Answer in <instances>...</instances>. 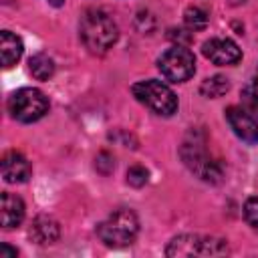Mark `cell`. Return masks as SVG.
Here are the masks:
<instances>
[{
  "label": "cell",
  "mask_w": 258,
  "mask_h": 258,
  "mask_svg": "<svg viewBox=\"0 0 258 258\" xmlns=\"http://www.w3.org/2000/svg\"><path fill=\"white\" fill-rule=\"evenodd\" d=\"M157 69L171 83H183L196 73V56L187 46L175 44L157 58Z\"/></svg>",
  "instance_id": "cell-7"
},
{
  "label": "cell",
  "mask_w": 258,
  "mask_h": 258,
  "mask_svg": "<svg viewBox=\"0 0 258 258\" xmlns=\"http://www.w3.org/2000/svg\"><path fill=\"white\" fill-rule=\"evenodd\" d=\"M30 163L18 151H8L2 157V177L8 183H24L30 177Z\"/></svg>",
  "instance_id": "cell-10"
},
{
  "label": "cell",
  "mask_w": 258,
  "mask_h": 258,
  "mask_svg": "<svg viewBox=\"0 0 258 258\" xmlns=\"http://www.w3.org/2000/svg\"><path fill=\"white\" fill-rule=\"evenodd\" d=\"M228 252V244L222 238L181 234L173 238L165 250L167 256H220Z\"/></svg>",
  "instance_id": "cell-5"
},
{
  "label": "cell",
  "mask_w": 258,
  "mask_h": 258,
  "mask_svg": "<svg viewBox=\"0 0 258 258\" xmlns=\"http://www.w3.org/2000/svg\"><path fill=\"white\" fill-rule=\"evenodd\" d=\"M226 121L230 123L232 131L248 145H258V123L254 117L240 107H228L226 109Z\"/></svg>",
  "instance_id": "cell-9"
},
{
  "label": "cell",
  "mask_w": 258,
  "mask_h": 258,
  "mask_svg": "<svg viewBox=\"0 0 258 258\" xmlns=\"http://www.w3.org/2000/svg\"><path fill=\"white\" fill-rule=\"evenodd\" d=\"M30 240L44 246V244H52L58 240L60 236V228H58V222L50 216H38L32 226H30V232H28Z\"/></svg>",
  "instance_id": "cell-11"
},
{
  "label": "cell",
  "mask_w": 258,
  "mask_h": 258,
  "mask_svg": "<svg viewBox=\"0 0 258 258\" xmlns=\"http://www.w3.org/2000/svg\"><path fill=\"white\" fill-rule=\"evenodd\" d=\"M16 248H12V246H8V244H2L0 246V258H16Z\"/></svg>",
  "instance_id": "cell-20"
},
{
  "label": "cell",
  "mask_w": 258,
  "mask_h": 258,
  "mask_svg": "<svg viewBox=\"0 0 258 258\" xmlns=\"http://www.w3.org/2000/svg\"><path fill=\"white\" fill-rule=\"evenodd\" d=\"M248 87H250V89L254 91V95L258 97V71H256V77H254V79H252V81L248 83Z\"/></svg>",
  "instance_id": "cell-21"
},
{
  "label": "cell",
  "mask_w": 258,
  "mask_h": 258,
  "mask_svg": "<svg viewBox=\"0 0 258 258\" xmlns=\"http://www.w3.org/2000/svg\"><path fill=\"white\" fill-rule=\"evenodd\" d=\"M28 71H30V75H32L34 79L46 81V79H50L52 73H54V62H52V58L46 56L44 52H38V54L30 56V60H28Z\"/></svg>",
  "instance_id": "cell-14"
},
{
  "label": "cell",
  "mask_w": 258,
  "mask_h": 258,
  "mask_svg": "<svg viewBox=\"0 0 258 258\" xmlns=\"http://www.w3.org/2000/svg\"><path fill=\"white\" fill-rule=\"evenodd\" d=\"M137 232H139V220L127 208L115 210L113 214L107 216V220H103L97 226V236L101 238V242H105L111 248L129 246L135 240Z\"/></svg>",
  "instance_id": "cell-2"
},
{
  "label": "cell",
  "mask_w": 258,
  "mask_h": 258,
  "mask_svg": "<svg viewBox=\"0 0 258 258\" xmlns=\"http://www.w3.org/2000/svg\"><path fill=\"white\" fill-rule=\"evenodd\" d=\"M22 40L12 34L10 30H2L0 32V54H2V67L4 69H10L12 64H16L22 56Z\"/></svg>",
  "instance_id": "cell-13"
},
{
  "label": "cell",
  "mask_w": 258,
  "mask_h": 258,
  "mask_svg": "<svg viewBox=\"0 0 258 258\" xmlns=\"http://www.w3.org/2000/svg\"><path fill=\"white\" fill-rule=\"evenodd\" d=\"M22 220H24V202L14 194L4 191L2 194V226L16 228L20 226Z\"/></svg>",
  "instance_id": "cell-12"
},
{
  "label": "cell",
  "mask_w": 258,
  "mask_h": 258,
  "mask_svg": "<svg viewBox=\"0 0 258 258\" xmlns=\"http://www.w3.org/2000/svg\"><path fill=\"white\" fill-rule=\"evenodd\" d=\"M119 38L115 20L99 8H89L81 18V40L93 54H105Z\"/></svg>",
  "instance_id": "cell-1"
},
{
  "label": "cell",
  "mask_w": 258,
  "mask_h": 258,
  "mask_svg": "<svg viewBox=\"0 0 258 258\" xmlns=\"http://www.w3.org/2000/svg\"><path fill=\"white\" fill-rule=\"evenodd\" d=\"M230 91V81L222 75H214V77H208L202 85H200V93L208 99H216V97H222Z\"/></svg>",
  "instance_id": "cell-15"
},
{
  "label": "cell",
  "mask_w": 258,
  "mask_h": 258,
  "mask_svg": "<svg viewBox=\"0 0 258 258\" xmlns=\"http://www.w3.org/2000/svg\"><path fill=\"white\" fill-rule=\"evenodd\" d=\"M183 20L189 30H204L208 26V14L200 6H189L183 14Z\"/></svg>",
  "instance_id": "cell-16"
},
{
  "label": "cell",
  "mask_w": 258,
  "mask_h": 258,
  "mask_svg": "<svg viewBox=\"0 0 258 258\" xmlns=\"http://www.w3.org/2000/svg\"><path fill=\"white\" fill-rule=\"evenodd\" d=\"M181 159L183 163L194 171L198 173L204 181H210V183H218L222 179V165L212 159V155H208L206 151V145L202 139H185L181 149Z\"/></svg>",
  "instance_id": "cell-6"
},
{
  "label": "cell",
  "mask_w": 258,
  "mask_h": 258,
  "mask_svg": "<svg viewBox=\"0 0 258 258\" xmlns=\"http://www.w3.org/2000/svg\"><path fill=\"white\" fill-rule=\"evenodd\" d=\"M202 52L208 60H212L214 64H220V67L236 64L242 58V50L230 38H210L202 44Z\"/></svg>",
  "instance_id": "cell-8"
},
{
  "label": "cell",
  "mask_w": 258,
  "mask_h": 258,
  "mask_svg": "<svg viewBox=\"0 0 258 258\" xmlns=\"http://www.w3.org/2000/svg\"><path fill=\"white\" fill-rule=\"evenodd\" d=\"M131 93L139 103H143L145 107H149L157 115L169 117V115H173L177 111L175 93L167 85H163L161 81H155V79L139 81V83H135L131 87Z\"/></svg>",
  "instance_id": "cell-3"
},
{
  "label": "cell",
  "mask_w": 258,
  "mask_h": 258,
  "mask_svg": "<svg viewBox=\"0 0 258 258\" xmlns=\"http://www.w3.org/2000/svg\"><path fill=\"white\" fill-rule=\"evenodd\" d=\"M147 177H149V171L143 167V165H131L127 169V183L133 185V187H141L147 183Z\"/></svg>",
  "instance_id": "cell-17"
},
{
  "label": "cell",
  "mask_w": 258,
  "mask_h": 258,
  "mask_svg": "<svg viewBox=\"0 0 258 258\" xmlns=\"http://www.w3.org/2000/svg\"><path fill=\"white\" fill-rule=\"evenodd\" d=\"M169 38L175 40V42L181 44V46H187V44L191 42V34L185 32L183 28H171V30H169Z\"/></svg>",
  "instance_id": "cell-19"
},
{
  "label": "cell",
  "mask_w": 258,
  "mask_h": 258,
  "mask_svg": "<svg viewBox=\"0 0 258 258\" xmlns=\"http://www.w3.org/2000/svg\"><path fill=\"white\" fill-rule=\"evenodd\" d=\"M232 4H242V2H246V0H230Z\"/></svg>",
  "instance_id": "cell-23"
},
{
  "label": "cell",
  "mask_w": 258,
  "mask_h": 258,
  "mask_svg": "<svg viewBox=\"0 0 258 258\" xmlns=\"http://www.w3.org/2000/svg\"><path fill=\"white\" fill-rule=\"evenodd\" d=\"M244 218L252 230L258 232V198H248L244 204Z\"/></svg>",
  "instance_id": "cell-18"
},
{
  "label": "cell",
  "mask_w": 258,
  "mask_h": 258,
  "mask_svg": "<svg viewBox=\"0 0 258 258\" xmlns=\"http://www.w3.org/2000/svg\"><path fill=\"white\" fill-rule=\"evenodd\" d=\"M48 4H52V6H56V8H58V6H62V4H64V0H48Z\"/></svg>",
  "instance_id": "cell-22"
},
{
  "label": "cell",
  "mask_w": 258,
  "mask_h": 258,
  "mask_svg": "<svg viewBox=\"0 0 258 258\" xmlns=\"http://www.w3.org/2000/svg\"><path fill=\"white\" fill-rule=\"evenodd\" d=\"M46 111H48V97L34 87L18 89L8 99V113L12 115V119L20 123L38 121L40 117H44Z\"/></svg>",
  "instance_id": "cell-4"
}]
</instances>
